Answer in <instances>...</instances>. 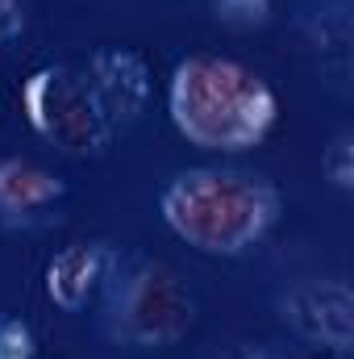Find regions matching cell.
Masks as SVG:
<instances>
[{
	"label": "cell",
	"mask_w": 354,
	"mask_h": 359,
	"mask_svg": "<svg viewBox=\"0 0 354 359\" xmlns=\"http://www.w3.org/2000/svg\"><path fill=\"white\" fill-rule=\"evenodd\" d=\"M159 213L179 243L200 255H246L283 213L279 188L242 168H187L163 184Z\"/></svg>",
	"instance_id": "6da1fadb"
},
{
	"label": "cell",
	"mask_w": 354,
	"mask_h": 359,
	"mask_svg": "<svg viewBox=\"0 0 354 359\" xmlns=\"http://www.w3.org/2000/svg\"><path fill=\"white\" fill-rule=\"evenodd\" d=\"M167 113L192 147L238 155L271 134L279 96L255 67L200 50L176 63L167 84Z\"/></svg>",
	"instance_id": "7a4b0ae2"
},
{
	"label": "cell",
	"mask_w": 354,
	"mask_h": 359,
	"mask_svg": "<svg viewBox=\"0 0 354 359\" xmlns=\"http://www.w3.org/2000/svg\"><path fill=\"white\" fill-rule=\"evenodd\" d=\"M196 326V292L183 276L159 259L117 264L104 284V330L142 351H159L179 343Z\"/></svg>",
	"instance_id": "3957f363"
},
{
	"label": "cell",
	"mask_w": 354,
	"mask_h": 359,
	"mask_svg": "<svg viewBox=\"0 0 354 359\" xmlns=\"http://www.w3.org/2000/svg\"><path fill=\"white\" fill-rule=\"evenodd\" d=\"M21 109L34 134L67 159H96L117 138L92 100L84 72L67 63H46L29 72L21 84Z\"/></svg>",
	"instance_id": "277c9868"
},
{
	"label": "cell",
	"mask_w": 354,
	"mask_h": 359,
	"mask_svg": "<svg viewBox=\"0 0 354 359\" xmlns=\"http://www.w3.org/2000/svg\"><path fill=\"white\" fill-rule=\"evenodd\" d=\"M279 318L283 326L334 355H346L354 347V288L351 280L330 276V280H300L279 297Z\"/></svg>",
	"instance_id": "5b68a950"
},
{
	"label": "cell",
	"mask_w": 354,
	"mask_h": 359,
	"mask_svg": "<svg viewBox=\"0 0 354 359\" xmlns=\"http://www.w3.org/2000/svg\"><path fill=\"white\" fill-rule=\"evenodd\" d=\"M84 80H88L92 100H96V109H100V117L108 121L113 134L138 126L142 113L150 109V96H155V72H150L146 55L134 50V46L92 50Z\"/></svg>",
	"instance_id": "8992f818"
},
{
	"label": "cell",
	"mask_w": 354,
	"mask_h": 359,
	"mask_svg": "<svg viewBox=\"0 0 354 359\" xmlns=\"http://www.w3.org/2000/svg\"><path fill=\"white\" fill-rule=\"evenodd\" d=\"M121 264L117 247L104 238H76L63 251L50 255L46 264V297L50 305H59L63 313H80L92 297L104 292V284L113 280V271Z\"/></svg>",
	"instance_id": "52a82bcc"
},
{
	"label": "cell",
	"mask_w": 354,
	"mask_h": 359,
	"mask_svg": "<svg viewBox=\"0 0 354 359\" xmlns=\"http://www.w3.org/2000/svg\"><path fill=\"white\" fill-rule=\"evenodd\" d=\"M67 196V180L34 159H0V222L4 226H29L46 217Z\"/></svg>",
	"instance_id": "ba28073f"
},
{
	"label": "cell",
	"mask_w": 354,
	"mask_h": 359,
	"mask_svg": "<svg viewBox=\"0 0 354 359\" xmlns=\"http://www.w3.org/2000/svg\"><path fill=\"white\" fill-rule=\"evenodd\" d=\"M321 176L330 180L338 192H354V134L338 130L330 147L321 151Z\"/></svg>",
	"instance_id": "9c48e42d"
},
{
	"label": "cell",
	"mask_w": 354,
	"mask_h": 359,
	"mask_svg": "<svg viewBox=\"0 0 354 359\" xmlns=\"http://www.w3.org/2000/svg\"><path fill=\"white\" fill-rule=\"evenodd\" d=\"M213 17L225 25V29H263L271 21V0H213Z\"/></svg>",
	"instance_id": "30bf717a"
},
{
	"label": "cell",
	"mask_w": 354,
	"mask_h": 359,
	"mask_svg": "<svg viewBox=\"0 0 354 359\" xmlns=\"http://www.w3.org/2000/svg\"><path fill=\"white\" fill-rule=\"evenodd\" d=\"M0 359H38V339L25 318L0 313Z\"/></svg>",
	"instance_id": "8fae6325"
},
{
	"label": "cell",
	"mask_w": 354,
	"mask_h": 359,
	"mask_svg": "<svg viewBox=\"0 0 354 359\" xmlns=\"http://www.w3.org/2000/svg\"><path fill=\"white\" fill-rule=\"evenodd\" d=\"M29 4L25 0H0V42H17L25 34Z\"/></svg>",
	"instance_id": "7c38bea8"
},
{
	"label": "cell",
	"mask_w": 354,
	"mask_h": 359,
	"mask_svg": "<svg viewBox=\"0 0 354 359\" xmlns=\"http://www.w3.org/2000/svg\"><path fill=\"white\" fill-rule=\"evenodd\" d=\"M217 359H283L275 347H267V343H234L225 355H217Z\"/></svg>",
	"instance_id": "4fadbf2b"
},
{
	"label": "cell",
	"mask_w": 354,
	"mask_h": 359,
	"mask_svg": "<svg viewBox=\"0 0 354 359\" xmlns=\"http://www.w3.org/2000/svg\"><path fill=\"white\" fill-rule=\"evenodd\" d=\"M0 104H4V92H0Z\"/></svg>",
	"instance_id": "5bb4252c"
}]
</instances>
